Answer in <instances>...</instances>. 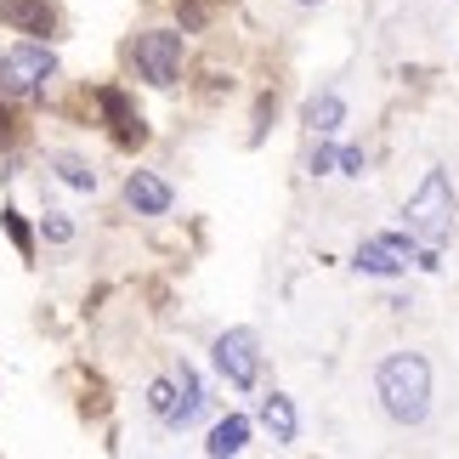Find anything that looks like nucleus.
Wrapping results in <instances>:
<instances>
[{
	"instance_id": "nucleus-4",
	"label": "nucleus",
	"mask_w": 459,
	"mask_h": 459,
	"mask_svg": "<svg viewBox=\"0 0 459 459\" xmlns=\"http://www.w3.org/2000/svg\"><path fill=\"white\" fill-rule=\"evenodd\" d=\"M131 63H136V74H143L148 85H170V80H176V68H182V34H170V29H148V34H136Z\"/></svg>"
},
{
	"instance_id": "nucleus-7",
	"label": "nucleus",
	"mask_w": 459,
	"mask_h": 459,
	"mask_svg": "<svg viewBox=\"0 0 459 459\" xmlns=\"http://www.w3.org/2000/svg\"><path fill=\"white\" fill-rule=\"evenodd\" d=\"M0 23L17 34H51L57 29V12L46 0H0Z\"/></svg>"
},
{
	"instance_id": "nucleus-10",
	"label": "nucleus",
	"mask_w": 459,
	"mask_h": 459,
	"mask_svg": "<svg viewBox=\"0 0 459 459\" xmlns=\"http://www.w3.org/2000/svg\"><path fill=\"white\" fill-rule=\"evenodd\" d=\"M261 426H267L273 431V443H295V403L284 397V392H273L267 403H261Z\"/></svg>"
},
{
	"instance_id": "nucleus-12",
	"label": "nucleus",
	"mask_w": 459,
	"mask_h": 459,
	"mask_svg": "<svg viewBox=\"0 0 459 459\" xmlns=\"http://www.w3.org/2000/svg\"><path fill=\"white\" fill-rule=\"evenodd\" d=\"M97 102H102V114H108L114 119V131H119V143H143V119H136L131 108H126V97H119V91H97Z\"/></svg>"
},
{
	"instance_id": "nucleus-2",
	"label": "nucleus",
	"mask_w": 459,
	"mask_h": 459,
	"mask_svg": "<svg viewBox=\"0 0 459 459\" xmlns=\"http://www.w3.org/2000/svg\"><path fill=\"white\" fill-rule=\"evenodd\" d=\"M403 221H409V238L414 244H426V255L443 250V238H448V227H454V182H448V170H426V182L414 187Z\"/></svg>"
},
{
	"instance_id": "nucleus-11",
	"label": "nucleus",
	"mask_w": 459,
	"mask_h": 459,
	"mask_svg": "<svg viewBox=\"0 0 459 459\" xmlns=\"http://www.w3.org/2000/svg\"><path fill=\"white\" fill-rule=\"evenodd\" d=\"M244 443H250V420L244 414H227L216 431H210V443H204V454L210 459H227V454H238Z\"/></svg>"
},
{
	"instance_id": "nucleus-9",
	"label": "nucleus",
	"mask_w": 459,
	"mask_h": 459,
	"mask_svg": "<svg viewBox=\"0 0 459 459\" xmlns=\"http://www.w3.org/2000/svg\"><path fill=\"white\" fill-rule=\"evenodd\" d=\"M176 409H170V431H182V426H193V420H199V409H204V392H199V375H193V368L182 363L176 368Z\"/></svg>"
},
{
	"instance_id": "nucleus-15",
	"label": "nucleus",
	"mask_w": 459,
	"mask_h": 459,
	"mask_svg": "<svg viewBox=\"0 0 459 459\" xmlns=\"http://www.w3.org/2000/svg\"><path fill=\"white\" fill-rule=\"evenodd\" d=\"M148 409H153V414L170 426V409H176V380H153V385H148Z\"/></svg>"
},
{
	"instance_id": "nucleus-16",
	"label": "nucleus",
	"mask_w": 459,
	"mask_h": 459,
	"mask_svg": "<svg viewBox=\"0 0 459 459\" xmlns=\"http://www.w3.org/2000/svg\"><path fill=\"white\" fill-rule=\"evenodd\" d=\"M46 238H51V244H68V238H74V227H68L63 210H46Z\"/></svg>"
},
{
	"instance_id": "nucleus-18",
	"label": "nucleus",
	"mask_w": 459,
	"mask_h": 459,
	"mask_svg": "<svg viewBox=\"0 0 459 459\" xmlns=\"http://www.w3.org/2000/svg\"><path fill=\"white\" fill-rule=\"evenodd\" d=\"M334 165H341V176H363V153L358 148H334Z\"/></svg>"
},
{
	"instance_id": "nucleus-19",
	"label": "nucleus",
	"mask_w": 459,
	"mask_h": 459,
	"mask_svg": "<svg viewBox=\"0 0 459 459\" xmlns=\"http://www.w3.org/2000/svg\"><path fill=\"white\" fill-rule=\"evenodd\" d=\"M312 170H317V176L334 170V148H317V153H312Z\"/></svg>"
},
{
	"instance_id": "nucleus-14",
	"label": "nucleus",
	"mask_w": 459,
	"mask_h": 459,
	"mask_svg": "<svg viewBox=\"0 0 459 459\" xmlns=\"http://www.w3.org/2000/svg\"><path fill=\"white\" fill-rule=\"evenodd\" d=\"M57 176L68 187H80V193H97V170L85 165V159H74V153H57Z\"/></svg>"
},
{
	"instance_id": "nucleus-1",
	"label": "nucleus",
	"mask_w": 459,
	"mask_h": 459,
	"mask_svg": "<svg viewBox=\"0 0 459 459\" xmlns=\"http://www.w3.org/2000/svg\"><path fill=\"white\" fill-rule=\"evenodd\" d=\"M375 397L380 409L397 420V426H420L431 414V363L420 351H397V358L380 363L375 375Z\"/></svg>"
},
{
	"instance_id": "nucleus-8",
	"label": "nucleus",
	"mask_w": 459,
	"mask_h": 459,
	"mask_svg": "<svg viewBox=\"0 0 459 459\" xmlns=\"http://www.w3.org/2000/svg\"><path fill=\"white\" fill-rule=\"evenodd\" d=\"M126 204L136 210V216H165V210H170V187L159 182L153 170H131V182H126Z\"/></svg>"
},
{
	"instance_id": "nucleus-21",
	"label": "nucleus",
	"mask_w": 459,
	"mask_h": 459,
	"mask_svg": "<svg viewBox=\"0 0 459 459\" xmlns=\"http://www.w3.org/2000/svg\"><path fill=\"white\" fill-rule=\"evenodd\" d=\"M301 6H317V0H301Z\"/></svg>"
},
{
	"instance_id": "nucleus-6",
	"label": "nucleus",
	"mask_w": 459,
	"mask_h": 459,
	"mask_svg": "<svg viewBox=\"0 0 459 459\" xmlns=\"http://www.w3.org/2000/svg\"><path fill=\"white\" fill-rule=\"evenodd\" d=\"M409 261H420L414 255V238H368L351 267H358V273H375V278H392V273L409 267Z\"/></svg>"
},
{
	"instance_id": "nucleus-5",
	"label": "nucleus",
	"mask_w": 459,
	"mask_h": 459,
	"mask_svg": "<svg viewBox=\"0 0 459 459\" xmlns=\"http://www.w3.org/2000/svg\"><path fill=\"white\" fill-rule=\"evenodd\" d=\"M210 351H216V368L238 385V392H250V385L261 380V341H255V329H227V334H216Z\"/></svg>"
},
{
	"instance_id": "nucleus-3",
	"label": "nucleus",
	"mask_w": 459,
	"mask_h": 459,
	"mask_svg": "<svg viewBox=\"0 0 459 459\" xmlns=\"http://www.w3.org/2000/svg\"><path fill=\"white\" fill-rule=\"evenodd\" d=\"M51 74H57V57H51V46L40 40H23V46H12L6 57H0V97H12V102H29V97H40Z\"/></svg>"
},
{
	"instance_id": "nucleus-13",
	"label": "nucleus",
	"mask_w": 459,
	"mask_h": 459,
	"mask_svg": "<svg viewBox=\"0 0 459 459\" xmlns=\"http://www.w3.org/2000/svg\"><path fill=\"white\" fill-rule=\"evenodd\" d=\"M341 119H346V102H341V91H324V97H312V102H307V126H312L317 136L341 131Z\"/></svg>"
},
{
	"instance_id": "nucleus-17",
	"label": "nucleus",
	"mask_w": 459,
	"mask_h": 459,
	"mask_svg": "<svg viewBox=\"0 0 459 459\" xmlns=\"http://www.w3.org/2000/svg\"><path fill=\"white\" fill-rule=\"evenodd\" d=\"M6 233H12V244H17V250H34V238H29V227H23V216H17V210H6Z\"/></svg>"
},
{
	"instance_id": "nucleus-20",
	"label": "nucleus",
	"mask_w": 459,
	"mask_h": 459,
	"mask_svg": "<svg viewBox=\"0 0 459 459\" xmlns=\"http://www.w3.org/2000/svg\"><path fill=\"white\" fill-rule=\"evenodd\" d=\"M0 148H6V114H0Z\"/></svg>"
}]
</instances>
